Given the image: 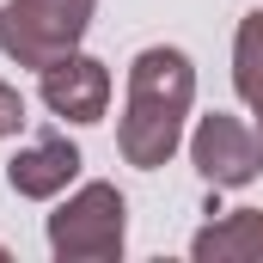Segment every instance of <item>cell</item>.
Segmentation results:
<instances>
[{"label":"cell","instance_id":"cell-1","mask_svg":"<svg viewBox=\"0 0 263 263\" xmlns=\"http://www.w3.org/2000/svg\"><path fill=\"white\" fill-rule=\"evenodd\" d=\"M196 104V67L184 49L153 43L129 62V92H123V123H117V147L135 172H159L178 147H184V123Z\"/></svg>","mask_w":263,"mask_h":263},{"label":"cell","instance_id":"cell-2","mask_svg":"<svg viewBox=\"0 0 263 263\" xmlns=\"http://www.w3.org/2000/svg\"><path fill=\"white\" fill-rule=\"evenodd\" d=\"M129 245V202L117 184L92 178L49 214V251L62 263H110Z\"/></svg>","mask_w":263,"mask_h":263},{"label":"cell","instance_id":"cell-3","mask_svg":"<svg viewBox=\"0 0 263 263\" xmlns=\"http://www.w3.org/2000/svg\"><path fill=\"white\" fill-rule=\"evenodd\" d=\"M98 0H6L0 6V55L18 67H43L80 49V37L92 31Z\"/></svg>","mask_w":263,"mask_h":263},{"label":"cell","instance_id":"cell-4","mask_svg":"<svg viewBox=\"0 0 263 263\" xmlns=\"http://www.w3.org/2000/svg\"><path fill=\"white\" fill-rule=\"evenodd\" d=\"M190 165L214 190H245L263 172V129H251L233 110H208L190 129Z\"/></svg>","mask_w":263,"mask_h":263},{"label":"cell","instance_id":"cell-5","mask_svg":"<svg viewBox=\"0 0 263 263\" xmlns=\"http://www.w3.org/2000/svg\"><path fill=\"white\" fill-rule=\"evenodd\" d=\"M37 92H43V104H49V117H62V123H104V110H110V67L98 62V55H62V62H49L37 73Z\"/></svg>","mask_w":263,"mask_h":263},{"label":"cell","instance_id":"cell-6","mask_svg":"<svg viewBox=\"0 0 263 263\" xmlns=\"http://www.w3.org/2000/svg\"><path fill=\"white\" fill-rule=\"evenodd\" d=\"M80 147L67 141V135H55V129H43L31 147H18L12 153V165H6V184L18 190L25 202H55V196H67V184L80 178Z\"/></svg>","mask_w":263,"mask_h":263},{"label":"cell","instance_id":"cell-7","mask_svg":"<svg viewBox=\"0 0 263 263\" xmlns=\"http://www.w3.org/2000/svg\"><path fill=\"white\" fill-rule=\"evenodd\" d=\"M196 263H263V208H239L190 239Z\"/></svg>","mask_w":263,"mask_h":263},{"label":"cell","instance_id":"cell-8","mask_svg":"<svg viewBox=\"0 0 263 263\" xmlns=\"http://www.w3.org/2000/svg\"><path fill=\"white\" fill-rule=\"evenodd\" d=\"M233 86L263 117V12H245L239 31H233Z\"/></svg>","mask_w":263,"mask_h":263},{"label":"cell","instance_id":"cell-9","mask_svg":"<svg viewBox=\"0 0 263 263\" xmlns=\"http://www.w3.org/2000/svg\"><path fill=\"white\" fill-rule=\"evenodd\" d=\"M18 129H25V98L0 80V141H6V135H18Z\"/></svg>","mask_w":263,"mask_h":263}]
</instances>
